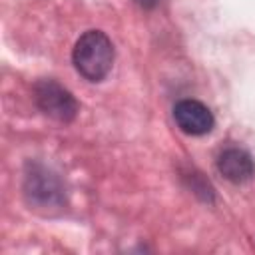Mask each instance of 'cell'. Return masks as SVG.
<instances>
[{"instance_id":"6da1fadb","label":"cell","mask_w":255,"mask_h":255,"mask_svg":"<svg viewBox=\"0 0 255 255\" xmlns=\"http://www.w3.org/2000/svg\"><path fill=\"white\" fill-rule=\"evenodd\" d=\"M76 70L90 82H102L114 66V44L100 30L84 32L72 52Z\"/></svg>"},{"instance_id":"7a4b0ae2","label":"cell","mask_w":255,"mask_h":255,"mask_svg":"<svg viewBox=\"0 0 255 255\" xmlns=\"http://www.w3.org/2000/svg\"><path fill=\"white\" fill-rule=\"evenodd\" d=\"M36 94V104L38 108L58 120V122H72L78 114V102L76 98L58 82L54 80H40L34 88Z\"/></svg>"},{"instance_id":"3957f363","label":"cell","mask_w":255,"mask_h":255,"mask_svg":"<svg viewBox=\"0 0 255 255\" xmlns=\"http://www.w3.org/2000/svg\"><path fill=\"white\" fill-rule=\"evenodd\" d=\"M173 120L183 133L203 135L213 129V114L209 108L197 100H181L173 108Z\"/></svg>"},{"instance_id":"277c9868","label":"cell","mask_w":255,"mask_h":255,"mask_svg":"<svg viewBox=\"0 0 255 255\" xmlns=\"http://www.w3.org/2000/svg\"><path fill=\"white\" fill-rule=\"evenodd\" d=\"M219 173L231 183H245L255 175V161L253 157L239 147L225 149L217 159Z\"/></svg>"},{"instance_id":"5b68a950","label":"cell","mask_w":255,"mask_h":255,"mask_svg":"<svg viewBox=\"0 0 255 255\" xmlns=\"http://www.w3.org/2000/svg\"><path fill=\"white\" fill-rule=\"evenodd\" d=\"M141 8H151V6H155L157 4V0H135Z\"/></svg>"}]
</instances>
